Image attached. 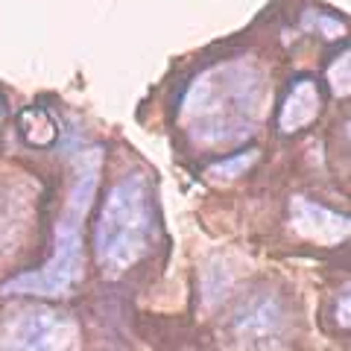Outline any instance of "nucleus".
<instances>
[{"mask_svg":"<svg viewBox=\"0 0 351 351\" xmlns=\"http://www.w3.org/2000/svg\"><path fill=\"white\" fill-rule=\"evenodd\" d=\"M267 103V73L255 59L211 64L188 85L179 123L199 147H234L255 135Z\"/></svg>","mask_w":351,"mask_h":351,"instance_id":"nucleus-1","label":"nucleus"},{"mask_svg":"<svg viewBox=\"0 0 351 351\" xmlns=\"http://www.w3.org/2000/svg\"><path fill=\"white\" fill-rule=\"evenodd\" d=\"M100 149H91L76 161L73 182L68 199L59 214L56 237H53V255L41 269L21 272L9 278L0 293L3 295H68L82 281V219L91 208L97 182H100Z\"/></svg>","mask_w":351,"mask_h":351,"instance_id":"nucleus-2","label":"nucleus"},{"mask_svg":"<svg viewBox=\"0 0 351 351\" xmlns=\"http://www.w3.org/2000/svg\"><path fill=\"white\" fill-rule=\"evenodd\" d=\"M152 243V199L144 173H126L108 188L94 226V261L106 278H120Z\"/></svg>","mask_w":351,"mask_h":351,"instance_id":"nucleus-3","label":"nucleus"},{"mask_svg":"<svg viewBox=\"0 0 351 351\" xmlns=\"http://www.w3.org/2000/svg\"><path fill=\"white\" fill-rule=\"evenodd\" d=\"M80 328L68 313L47 304L21 307L0 334V351H76Z\"/></svg>","mask_w":351,"mask_h":351,"instance_id":"nucleus-4","label":"nucleus"},{"mask_svg":"<svg viewBox=\"0 0 351 351\" xmlns=\"http://www.w3.org/2000/svg\"><path fill=\"white\" fill-rule=\"evenodd\" d=\"M284 328H287V311H284V302L276 293H252L232 313L234 339L252 348H267L269 343L281 339Z\"/></svg>","mask_w":351,"mask_h":351,"instance_id":"nucleus-5","label":"nucleus"},{"mask_svg":"<svg viewBox=\"0 0 351 351\" xmlns=\"http://www.w3.org/2000/svg\"><path fill=\"white\" fill-rule=\"evenodd\" d=\"M290 226L293 232L311 240L316 246H339L351 237V217L325 208L307 196H293L290 199Z\"/></svg>","mask_w":351,"mask_h":351,"instance_id":"nucleus-6","label":"nucleus"},{"mask_svg":"<svg viewBox=\"0 0 351 351\" xmlns=\"http://www.w3.org/2000/svg\"><path fill=\"white\" fill-rule=\"evenodd\" d=\"M322 108V97H319V88H316L313 80H299L287 100H284L281 112H278V129L284 132V135H293V132H299L304 126H311L316 114H319Z\"/></svg>","mask_w":351,"mask_h":351,"instance_id":"nucleus-7","label":"nucleus"},{"mask_svg":"<svg viewBox=\"0 0 351 351\" xmlns=\"http://www.w3.org/2000/svg\"><path fill=\"white\" fill-rule=\"evenodd\" d=\"M232 284H234L232 269H228L223 261H211V263H208V267L202 269V302H205L208 307H214L217 302H223L226 295H228Z\"/></svg>","mask_w":351,"mask_h":351,"instance_id":"nucleus-8","label":"nucleus"},{"mask_svg":"<svg viewBox=\"0 0 351 351\" xmlns=\"http://www.w3.org/2000/svg\"><path fill=\"white\" fill-rule=\"evenodd\" d=\"M255 161H258V149L237 152V156H228L223 161L211 164V167H208V176H211V179H237V176H243Z\"/></svg>","mask_w":351,"mask_h":351,"instance_id":"nucleus-9","label":"nucleus"},{"mask_svg":"<svg viewBox=\"0 0 351 351\" xmlns=\"http://www.w3.org/2000/svg\"><path fill=\"white\" fill-rule=\"evenodd\" d=\"M328 85L337 97L351 94V50L339 53V56L328 64Z\"/></svg>","mask_w":351,"mask_h":351,"instance_id":"nucleus-10","label":"nucleus"},{"mask_svg":"<svg viewBox=\"0 0 351 351\" xmlns=\"http://www.w3.org/2000/svg\"><path fill=\"white\" fill-rule=\"evenodd\" d=\"M304 27L307 29H319L322 38H339L346 32L343 21H337L331 15H322V12H307L304 15Z\"/></svg>","mask_w":351,"mask_h":351,"instance_id":"nucleus-11","label":"nucleus"},{"mask_svg":"<svg viewBox=\"0 0 351 351\" xmlns=\"http://www.w3.org/2000/svg\"><path fill=\"white\" fill-rule=\"evenodd\" d=\"M334 319H337L339 328H348V331H351V281L337 295V302H334Z\"/></svg>","mask_w":351,"mask_h":351,"instance_id":"nucleus-12","label":"nucleus"},{"mask_svg":"<svg viewBox=\"0 0 351 351\" xmlns=\"http://www.w3.org/2000/svg\"><path fill=\"white\" fill-rule=\"evenodd\" d=\"M346 138H348V147H351V117L346 120Z\"/></svg>","mask_w":351,"mask_h":351,"instance_id":"nucleus-13","label":"nucleus"},{"mask_svg":"<svg viewBox=\"0 0 351 351\" xmlns=\"http://www.w3.org/2000/svg\"><path fill=\"white\" fill-rule=\"evenodd\" d=\"M0 120H3V112H0Z\"/></svg>","mask_w":351,"mask_h":351,"instance_id":"nucleus-14","label":"nucleus"}]
</instances>
